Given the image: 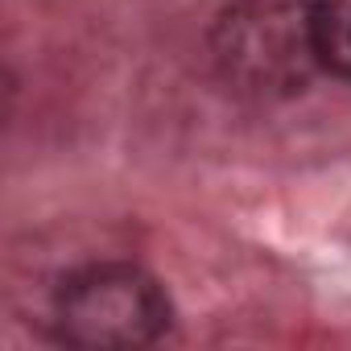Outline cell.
Returning a JSON list of instances; mask_svg holds the SVG:
<instances>
[{
  "instance_id": "obj_1",
  "label": "cell",
  "mask_w": 351,
  "mask_h": 351,
  "mask_svg": "<svg viewBox=\"0 0 351 351\" xmlns=\"http://www.w3.org/2000/svg\"><path fill=\"white\" fill-rule=\"evenodd\" d=\"M219 75L256 99H285L302 91L318 62L314 42V0H240L215 34Z\"/></svg>"
},
{
  "instance_id": "obj_2",
  "label": "cell",
  "mask_w": 351,
  "mask_h": 351,
  "mask_svg": "<svg viewBox=\"0 0 351 351\" xmlns=\"http://www.w3.org/2000/svg\"><path fill=\"white\" fill-rule=\"evenodd\" d=\"M169 326V302L153 277L132 265H95L58 293V330L75 347H145Z\"/></svg>"
},
{
  "instance_id": "obj_3",
  "label": "cell",
  "mask_w": 351,
  "mask_h": 351,
  "mask_svg": "<svg viewBox=\"0 0 351 351\" xmlns=\"http://www.w3.org/2000/svg\"><path fill=\"white\" fill-rule=\"evenodd\" d=\"M318 62L339 79H351V0H314Z\"/></svg>"
}]
</instances>
